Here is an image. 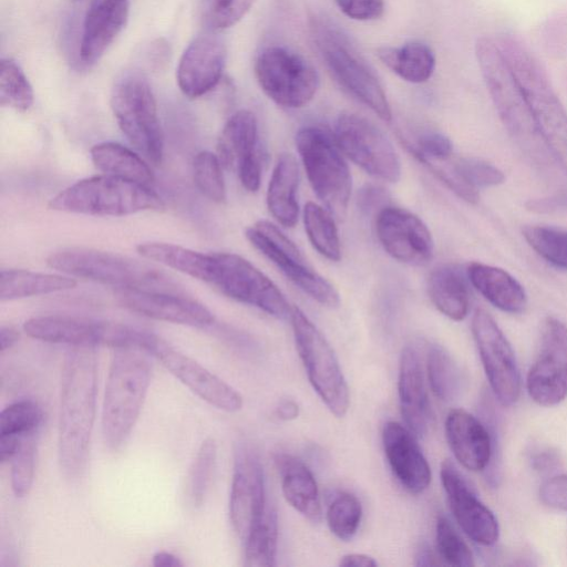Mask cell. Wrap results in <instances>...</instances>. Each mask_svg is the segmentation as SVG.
<instances>
[{
    "instance_id": "cell-1",
    "label": "cell",
    "mask_w": 567,
    "mask_h": 567,
    "mask_svg": "<svg viewBox=\"0 0 567 567\" xmlns=\"http://www.w3.org/2000/svg\"><path fill=\"white\" fill-rule=\"evenodd\" d=\"M97 360L93 347H72L61 382L58 458L63 475L76 480L85 471L96 412Z\"/></svg>"
},
{
    "instance_id": "cell-2",
    "label": "cell",
    "mask_w": 567,
    "mask_h": 567,
    "mask_svg": "<svg viewBox=\"0 0 567 567\" xmlns=\"http://www.w3.org/2000/svg\"><path fill=\"white\" fill-rule=\"evenodd\" d=\"M475 56L495 110L509 135L540 169L556 164L540 138L520 85L495 38H478Z\"/></svg>"
},
{
    "instance_id": "cell-3",
    "label": "cell",
    "mask_w": 567,
    "mask_h": 567,
    "mask_svg": "<svg viewBox=\"0 0 567 567\" xmlns=\"http://www.w3.org/2000/svg\"><path fill=\"white\" fill-rule=\"evenodd\" d=\"M495 41L513 70L536 128L558 168L567 177V111L535 55L515 37Z\"/></svg>"
},
{
    "instance_id": "cell-4",
    "label": "cell",
    "mask_w": 567,
    "mask_h": 567,
    "mask_svg": "<svg viewBox=\"0 0 567 567\" xmlns=\"http://www.w3.org/2000/svg\"><path fill=\"white\" fill-rule=\"evenodd\" d=\"M148 354L138 348L114 349L102 408V434L110 450L126 442L140 416L151 383Z\"/></svg>"
},
{
    "instance_id": "cell-5",
    "label": "cell",
    "mask_w": 567,
    "mask_h": 567,
    "mask_svg": "<svg viewBox=\"0 0 567 567\" xmlns=\"http://www.w3.org/2000/svg\"><path fill=\"white\" fill-rule=\"evenodd\" d=\"M47 264L66 275L117 289L182 292L178 285L157 268L113 252L66 248L52 252Z\"/></svg>"
},
{
    "instance_id": "cell-6",
    "label": "cell",
    "mask_w": 567,
    "mask_h": 567,
    "mask_svg": "<svg viewBox=\"0 0 567 567\" xmlns=\"http://www.w3.org/2000/svg\"><path fill=\"white\" fill-rule=\"evenodd\" d=\"M49 207L92 216H126L144 210H161L164 203L146 185L103 174L64 188L50 200Z\"/></svg>"
},
{
    "instance_id": "cell-7",
    "label": "cell",
    "mask_w": 567,
    "mask_h": 567,
    "mask_svg": "<svg viewBox=\"0 0 567 567\" xmlns=\"http://www.w3.org/2000/svg\"><path fill=\"white\" fill-rule=\"evenodd\" d=\"M296 144L308 181L317 197L338 220L346 217L351 196V175L333 134L321 125H307Z\"/></svg>"
},
{
    "instance_id": "cell-8",
    "label": "cell",
    "mask_w": 567,
    "mask_h": 567,
    "mask_svg": "<svg viewBox=\"0 0 567 567\" xmlns=\"http://www.w3.org/2000/svg\"><path fill=\"white\" fill-rule=\"evenodd\" d=\"M24 332L37 340L71 347L138 348L148 352L154 333L131 326L72 316H42L27 320Z\"/></svg>"
},
{
    "instance_id": "cell-9",
    "label": "cell",
    "mask_w": 567,
    "mask_h": 567,
    "mask_svg": "<svg viewBox=\"0 0 567 567\" xmlns=\"http://www.w3.org/2000/svg\"><path fill=\"white\" fill-rule=\"evenodd\" d=\"M111 109L121 131L134 148L147 161L161 164L164 134L147 80L137 73L122 76L112 89Z\"/></svg>"
},
{
    "instance_id": "cell-10",
    "label": "cell",
    "mask_w": 567,
    "mask_h": 567,
    "mask_svg": "<svg viewBox=\"0 0 567 567\" xmlns=\"http://www.w3.org/2000/svg\"><path fill=\"white\" fill-rule=\"evenodd\" d=\"M289 318L310 384L328 410L343 417L350 404L349 388L331 346L297 306H291Z\"/></svg>"
},
{
    "instance_id": "cell-11",
    "label": "cell",
    "mask_w": 567,
    "mask_h": 567,
    "mask_svg": "<svg viewBox=\"0 0 567 567\" xmlns=\"http://www.w3.org/2000/svg\"><path fill=\"white\" fill-rule=\"evenodd\" d=\"M255 75L264 93L288 109L307 105L319 87L315 66L299 53L278 45L259 53Z\"/></svg>"
},
{
    "instance_id": "cell-12",
    "label": "cell",
    "mask_w": 567,
    "mask_h": 567,
    "mask_svg": "<svg viewBox=\"0 0 567 567\" xmlns=\"http://www.w3.org/2000/svg\"><path fill=\"white\" fill-rule=\"evenodd\" d=\"M223 295L256 307L278 319L290 316L291 307L280 289L244 257L213 252L208 282Z\"/></svg>"
},
{
    "instance_id": "cell-13",
    "label": "cell",
    "mask_w": 567,
    "mask_h": 567,
    "mask_svg": "<svg viewBox=\"0 0 567 567\" xmlns=\"http://www.w3.org/2000/svg\"><path fill=\"white\" fill-rule=\"evenodd\" d=\"M248 241L268 258L300 290L318 303L336 308L340 297L336 288L305 258L297 245L268 220H258L245 231Z\"/></svg>"
},
{
    "instance_id": "cell-14",
    "label": "cell",
    "mask_w": 567,
    "mask_h": 567,
    "mask_svg": "<svg viewBox=\"0 0 567 567\" xmlns=\"http://www.w3.org/2000/svg\"><path fill=\"white\" fill-rule=\"evenodd\" d=\"M333 137L342 154L372 177L389 183L400 179L401 163L392 143L364 117L341 114Z\"/></svg>"
},
{
    "instance_id": "cell-15",
    "label": "cell",
    "mask_w": 567,
    "mask_h": 567,
    "mask_svg": "<svg viewBox=\"0 0 567 567\" xmlns=\"http://www.w3.org/2000/svg\"><path fill=\"white\" fill-rule=\"evenodd\" d=\"M317 43L330 72L340 85L372 110L381 120L390 121L391 107L382 85L364 61L328 28H318Z\"/></svg>"
},
{
    "instance_id": "cell-16",
    "label": "cell",
    "mask_w": 567,
    "mask_h": 567,
    "mask_svg": "<svg viewBox=\"0 0 567 567\" xmlns=\"http://www.w3.org/2000/svg\"><path fill=\"white\" fill-rule=\"evenodd\" d=\"M472 333L495 398L504 406L513 405L519 398L520 375L511 343L483 309L473 315Z\"/></svg>"
},
{
    "instance_id": "cell-17",
    "label": "cell",
    "mask_w": 567,
    "mask_h": 567,
    "mask_svg": "<svg viewBox=\"0 0 567 567\" xmlns=\"http://www.w3.org/2000/svg\"><path fill=\"white\" fill-rule=\"evenodd\" d=\"M526 385L539 405H556L567 396V327L556 318H546L540 327L539 352Z\"/></svg>"
},
{
    "instance_id": "cell-18",
    "label": "cell",
    "mask_w": 567,
    "mask_h": 567,
    "mask_svg": "<svg viewBox=\"0 0 567 567\" xmlns=\"http://www.w3.org/2000/svg\"><path fill=\"white\" fill-rule=\"evenodd\" d=\"M266 492L259 456L247 442L236 443L229 494V518L237 536L245 542L266 512Z\"/></svg>"
},
{
    "instance_id": "cell-19",
    "label": "cell",
    "mask_w": 567,
    "mask_h": 567,
    "mask_svg": "<svg viewBox=\"0 0 567 567\" xmlns=\"http://www.w3.org/2000/svg\"><path fill=\"white\" fill-rule=\"evenodd\" d=\"M375 233L383 249L400 262L421 266L433 256L431 231L420 217L406 209L381 208L375 217Z\"/></svg>"
},
{
    "instance_id": "cell-20",
    "label": "cell",
    "mask_w": 567,
    "mask_h": 567,
    "mask_svg": "<svg viewBox=\"0 0 567 567\" xmlns=\"http://www.w3.org/2000/svg\"><path fill=\"white\" fill-rule=\"evenodd\" d=\"M150 355L208 404L226 412H237L243 408V398L233 386L165 340L157 338Z\"/></svg>"
},
{
    "instance_id": "cell-21",
    "label": "cell",
    "mask_w": 567,
    "mask_h": 567,
    "mask_svg": "<svg viewBox=\"0 0 567 567\" xmlns=\"http://www.w3.org/2000/svg\"><path fill=\"white\" fill-rule=\"evenodd\" d=\"M441 481L451 512L462 530L480 545L495 544L499 537L496 517L450 460L441 465Z\"/></svg>"
},
{
    "instance_id": "cell-22",
    "label": "cell",
    "mask_w": 567,
    "mask_h": 567,
    "mask_svg": "<svg viewBox=\"0 0 567 567\" xmlns=\"http://www.w3.org/2000/svg\"><path fill=\"white\" fill-rule=\"evenodd\" d=\"M116 298L126 309L141 316L195 328L214 323V315L200 302L179 292L117 289Z\"/></svg>"
},
{
    "instance_id": "cell-23",
    "label": "cell",
    "mask_w": 567,
    "mask_h": 567,
    "mask_svg": "<svg viewBox=\"0 0 567 567\" xmlns=\"http://www.w3.org/2000/svg\"><path fill=\"white\" fill-rule=\"evenodd\" d=\"M226 63V47L214 34L194 39L181 56L176 80L181 91L190 99L212 91L220 81Z\"/></svg>"
},
{
    "instance_id": "cell-24",
    "label": "cell",
    "mask_w": 567,
    "mask_h": 567,
    "mask_svg": "<svg viewBox=\"0 0 567 567\" xmlns=\"http://www.w3.org/2000/svg\"><path fill=\"white\" fill-rule=\"evenodd\" d=\"M383 450L398 482L410 493H423L431 483V467L416 436L402 424L389 421L382 431Z\"/></svg>"
},
{
    "instance_id": "cell-25",
    "label": "cell",
    "mask_w": 567,
    "mask_h": 567,
    "mask_svg": "<svg viewBox=\"0 0 567 567\" xmlns=\"http://www.w3.org/2000/svg\"><path fill=\"white\" fill-rule=\"evenodd\" d=\"M444 427L449 446L463 467L480 472L496 462V443L491 430L467 411L451 410Z\"/></svg>"
},
{
    "instance_id": "cell-26",
    "label": "cell",
    "mask_w": 567,
    "mask_h": 567,
    "mask_svg": "<svg viewBox=\"0 0 567 567\" xmlns=\"http://www.w3.org/2000/svg\"><path fill=\"white\" fill-rule=\"evenodd\" d=\"M398 392L401 415L417 437L427 433L432 421L420 355L414 346H405L399 360Z\"/></svg>"
},
{
    "instance_id": "cell-27",
    "label": "cell",
    "mask_w": 567,
    "mask_h": 567,
    "mask_svg": "<svg viewBox=\"0 0 567 567\" xmlns=\"http://www.w3.org/2000/svg\"><path fill=\"white\" fill-rule=\"evenodd\" d=\"M128 0H97L87 11L80 43V59L94 64L127 22Z\"/></svg>"
},
{
    "instance_id": "cell-28",
    "label": "cell",
    "mask_w": 567,
    "mask_h": 567,
    "mask_svg": "<svg viewBox=\"0 0 567 567\" xmlns=\"http://www.w3.org/2000/svg\"><path fill=\"white\" fill-rule=\"evenodd\" d=\"M275 463L286 501L303 517L319 523L322 517L318 484L309 467L298 457L277 453Z\"/></svg>"
},
{
    "instance_id": "cell-29",
    "label": "cell",
    "mask_w": 567,
    "mask_h": 567,
    "mask_svg": "<svg viewBox=\"0 0 567 567\" xmlns=\"http://www.w3.org/2000/svg\"><path fill=\"white\" fill-rule=\"evenodd\" d=\"M471 285L494 307L508 313H520L527 307L523 286L506 270L472 262L466 270Z\"/></svg>"
},
{
    "instance_id": "cell-30",
    "label": "cell",
    "mask_w": 567,
    "mask_h": 567,
    "mask_svg": "<svg viewBox=\"0 0 567 567\" xmlns=\"http://www.w3.org/2000/svg\"><path fill=\"white\" fill-rule=\"evenodd\" d=\"M299 181L296 158L289 153L279 155L268 184L266 200L270 214L285 227H293L298 220Z\"/></svg>"
},
{
    "instance_id": "cell-31",
    "label": "cell",
    "mask_w": 567,
    "mask_h": 567,
    "mask_svg": "<svg viewBox=\"0 0 567 567\" xmlns=\"http://www.w3.org/2000/svg\"><path fill=\"white\" fill-rule=\"evenodd\" d=\"M467 274L453 264L434 268L427 279V292L435 308L454 321L463 320L470 309Z\"/></svg>"
},
{
    "instance_id": "cell-32",
    "label": "cell",
    "mask_w": 567,
    "mask_h": 567,
    "mask_svg": "<svg viewBox=\"0 0 567 567\" xmlns=\"http://www.w3.org/2000/svg\"><path fill=\"white\" fill-rule=\"evenodd\" d=\"M258 125L248 110L234 113L224 125L218 144V157L223 166L236 168L244 159L257 153Z\"/></svg>"
},
{
    "instance_id": "cell-33",
    "label": "cell",
    "mask_w": 567,
    "mask_h": 567,
    "mask_svg": "<svg viewBox=\"0 0 567 567\" xmlns=\"http://www.w3.org/2000/svg\"><path fill=\"white\" fill-rule=\"evenodd\" d=\"M91 159L103 174L146 186L154 181V174L147 163L138 154L118 143L95 144L91 148Z\"/></svg>"
},
{
    "instance_id": "cell-34",
    "label": "cell",
    "mask_w": 567,
    "mask_h": 567,
    "mask_svg": "<svg viewBox=\"0 0 567 567\" xmlns=\"http://www.w3.org/2000/svg\"><path fill=\"white\" fill-rule=\"evenodd\" d=\"M76 280L70 276L3 269L0 274V299L11 301L33 296L73 289Z\"/></svg>"
},
{
    "instance_id": "cell-35",
    "label": "cell",
    "mask_w": 567,
    "mask_h": 567,
    "mask_svg": "<svg viewBox=\"0 0 567 567\" xmlns=\"http://www.w3.org/2000/svg\"><path fill=\"white\" fill-rule=\"evenodd\" d=\"M377 54L392 72L411 83L427 81L435 69V55L432 49L422 42L382 47L378 49Z\"/></svg>"
},
{
    "instance_id": "cell-36",
    "label": "cell",
    "mask_w": 567,
    "mask_h": 567,
    "mask_svg": "<svg viewBox=\"0 0 567 567\" xmlns=\"http://www.w3.org/2000/svg\"><path fill=\"white\" fill-rule=\"evenodd\" d=\"M136 249L142 257L148 260L157 261L195 279L208 282L212 254L158 241L140 244Z\"/></svg>"
},
{
    "instance_id": "cell-37",
    "label": "cell",
    "mask_w": 567,
    "mask_h": 567,
    "mask_svg": "<svg viewBox=\"0 0 567 567\" xmlns=\"http://www.w3.org/2000/svg\"><path fill=\"white\" fill-rule=\"evenodd\" d=\"M426 372L432 392L442 401L455 400L463 389V374L452 355L440 344L426 351Z\"/></svg>"
},
{
    "instance_id": "cell-38",
    "label": "cell",
    "mask_w": 567,
    "mask_h": 567,
    "mask_svg": "<svg viewBox=\"0 0 567 567\" xmlns=\"http://www.w3.org/2000/svg\"><path fill=\"white\" fill-rule=\"evenodd\" d=\"M244 544L245 566L271 567L276 565L278 517L274 508H266L264 516L252 527Z\"/></svg>"
},
{
    "instance_id": "cell-39",
    "label": "cell",
    "mask_w": 567,
    "mask_h": 567,
    "mask_svg": "<svg viewBox=\"0 0 567 567\" xmlns=\"http://www.w3.org/2000/svg\"><path fill=\"white\" fill-rule=\"evenodd\" d=\"M303 223L313 248L331 261H339L341 247L334 217L320 205L308 202L303 208Z\"/></svg>"
},
{
    "instance_id": "cell-40",
    "label": "cell",
    "mask_w": 567,
    "mask_h": 567,
    "mask_svg": "<svg viewBox=\"0 0 567 567\" xmlns=\"http://www.w3.org/2000/svg\"><path fill=\"white\" fill-rule=\"evenodd\" d=\"M523 237L551 266L567 270V230L540 225L525 226Z\"/></svg>"
},
{
    "instance_id": "cell-41",
    "label": "cell",
    "mask_w": 567,
    "mask_h": 567,
    "mask_svg": "<svg viewBox=\"0 0 567 567\" xmlns=\"http://www.w3.org/2000/svg\"><path fill=\"white\" fill-rule=\"evenodd\" d=\"M32 86L21 68L12 59L0 62V104L19 112L28 111L33 104Z\"/></svg>"
},
{
    "instance_id": "cell-42",
    "label": "cell",
    "mask_w": 567,
    "mask_h": 567,
    "mask_svg": "<svg viewBox=\"0 0 567 567\" xmlns=\"http://www.w3.org/2000/svg\"><path fill=\"white\" fill-rule=\"evenodd\" d=\"M217 445L213 437H206L199 445L187 476V497L194 507L205 502L216 464Z\"/></svg>"
},
{
    "instance_id": "cell-43",
    "label": "cell",
    "mask_w": 567,
    "mask_h": 567,
    "mask_svg": "<svg viewBox=\"0 0 567 567\" xmlns=\"http://www.w3.org/2000/svg\"><path fill=\"white\" fill-rule=\"evenodd\" d=\"M362 518V506L355 495L340 493L327 508L326 519L330 532L341 540H350L357 533Z\"/></svg>"
},
{
    "instance_id": "cell-44",
    "label": "cell",
    "mask_w": 567,
    "mask_h": 567,
    "mask_svg": "<svg viewBox=\"0 0 567 567\" xmlns=\"http://www.w3.org/2000/svg\"><path fill=\"white\" fill-rule=\"evenodd\" d=\"M43 420L40 405L30 399L16 401L0 413V435L24 436L38 432Z\"/></svg>"
},
{
    "instance_id": "cell-45",
    "label": "cell",
    "mask_w": 567,
    "mask_h": 567,
    "mask_svg": "<svg viewBox=\"0 0 567 567\" xmlns=\"http://www.w3.org/2000/svg\"><path fill=\"white\" fill-rule=\"evenodd\" d=\"M218 155L202 151L193 159L194 182L199 192L215 203L226 200V186Z\"/></svg>"
},
{
    "instance_id": "cell-46",
    "label": "cell",
    "mask_w": 567,
    "mask_h": 567,
    "mask_svg": "<svg viewBox=\"0 0 567 567\" xmlns=\"http://www.w3.org/2000/svg\"><path fill=\"white\" fill-rule=\"evenodd\" d=\"M254 0H200L202 23L210 32L235 25L249 11Z\"/></svg>"
},
{
    "instance_id": "cell-47",
    "label": "cell",
    "mask_w": 567,
    "mask_h": 567,
    "mask_svg": "<svg viewBox=\"0 0 567 567\" xmlns=\"http://www.w3.org/2000/svg\"><path fill=\"white\" fill-rule=\"evenodd\" d=\"M435 544L439 558L444 564L454 567L474 566V556L470 547L444 516L436 520Z\"/></svg>"
},
{
    "instance_id": "cell-48",
    "label": "cell",
    "mask_w": 567,
    "mask_h": 567,
    "mask_svg": "<svg viewBox=\"0 0 567 567\" xmlns=\"http://www.w3.org/2000/svg\"><path fill=\"white\" fill-rule=\"evenodd\" d=\"M35 433L21 439L20 445L11 458V487L17 497L27 496L34 478L37 440Z\"/></svg>"
},
{
    "instance_id": "cell-49",
    "label": "cell",
    "mask_w": 567,
    "mask_h": 567,
    "mask_svg": "<svg viewBox=\"0 0 567 567\" xmlns=\"http://www.w3.org/2000/svg\"><path fill=\"white\" fill-rule=\"evenodd\" d=\"M454 172L475 189L497 186L505 181L504 173L495 165L476 157H460L451 163Z\"/></svg>"
},
{
    "instance_id": "cell-50",
    "label": "cell",
    "mask_w": 567,
    "mask_h": 567,
    "mask_svg": "<svg viewBox=\"0 0 567 567\" xmlns=\"http://www.w3.org/2000/svg\"><path fill=\"white\" fill-rule=\"evenodd\" d=\"M411 154L420 163H437L447 161L453 154L451 140L440 132H425L415 143H405Z\"/></svg>"
},
{
    "instance_id": "cell-51",
    "label": "cell",
    "mask_w": 567,
    "mask_h": 567,
    "mask_svg": "<svg viewBox=\"0 0 567 567\" xmlns=\"http://www.w3.org/2000/svg\"><path fill=\"white\" fill-rule=\"evenodd\" d=\"M338 8L349 18L369 21L384 12V0H334Z\"/></svg>"
},
{
    "instance_id": "cell-52",
    "label": "cell",
    "mask_w": 567,
    "mask_h": 567,
    "mask_svg": "<svg viewBox=\"0 0 567 567\" xmlns=\"http://www.w3.org/2000/svg\"><path fill=\"white\" fill-rule=\"evenodd\" d=\"M539 498L547 506L567 511V475L546 480L539 487Z\"/></svg>"
},
{
    "instance_id": "cell-53",
    "label": "cell",
    "mask_w": 567,
    "mask_h": 567,
    "mask_svg": "<svg viewBox=\"0 0 567 567\" xmlns=\"http://www.w3.org/2000/svg\"><path fill=\"white\" fill-rule=\"evenodd\" d=\"M241 185L249 192H257L261 182V164L258 154L240 162L235 168Z\"/></svg>"
},
{
    "instance_id": "cell-54",
    "label": "cell",
    "mask_w": 567,
    "mask_h": 567,
    "mask_svg": "<svg viewBox=\"0 0 567 567\" xmlns=\"http://www.w3.org/2000/svg\"><path fill=\"white\" fill-rule=\"evenodd\" d=\"M386 198L385 192L378 186H365L360 192L359 205L364 212H372L380 207Z\"/></svg>"
},
{
    "instance_id": "cell-55",
    "label": "cell",
    "mask_w": 567,
    "mask_h": 567,
    "mask_svg": "<svg viewBox=\"0 0 567 567\" xmlns=\"http://www.w3.org/2000/svg\"><path fill=\"white\" fill-rule=\"evenodd\" d=\"M23 436L0 435V462L11 461Z\"/></svg>"
},
{
    "instance_id": "cell-56",
    "label": "cell",
    "mask_w": 567,
    "mask_h": 567,
    "mask_svg": "<svg viewBox=\"0 0 567 567\" xmlns=\"http://www.w3.org/2000/svg\"><path fill=\"white\" fill-rule=\"evenodd\" d=\"M339 566L342 567H375L378 561L365 554L352 553L341 557Z\"/></svg>"
},
{
    "instance_id": "cell-57",
    "label": "cell",
    "mask_w": 567,
    "mask_h": 567,
    "mask_svg": "<svg viewBox=\"0 0 567 567\" xmlns=\"http://www.w3.org/2000/svg\"><path fill=\"white\" fill-rule=\"evenodd\" d=\"M275 413L279 420L291 421L299 415V405L291 399H282L276 406Z\"/></svg>"
},
{
    "instance_id": "cell-58",
    "label": "cell",
    "mask_w": 567,
    "mask_h": 567,
    "mask_svg": "<svg viewBox=\"0 0 567 567\" xmlns=\"http://www.w3.org/2000/svg\"><path fill=\"white\" fill-rule=\"evenodd\" d=\"M153 565L155 567H182L181 559L168 551H157L153 556Z\"/></svg>"
},
{
    "instance_id": "cell-59",
    "label": "cell",
    "mask_w": 567,
    "mask_h": 567,
    "mask_svg": "<svg viewBox=\"0 0 567 567\" xmlns=\"http://www.w3.org/2000/svg\"><path fill=\"white\" fill-rule=\"evenodd\" d=\"M19 339V332L12 327H1L0 349L1 352L10 349Z\"/></svg>"
},
{
    "instance_id": "cell-60",
    "label": "cell",
    "mask_w": 567,
    "mask_h": 567,
    "mask_svg": "<svg viewBox=\"0 0 567 567\" xmlns=\"http://www.w3.org/2000/svg\"><path fill=\"white\" fill-rule=\"evenodd\" d=\"M435 555L430 550L429 547L422 546L416 555V566H432L440 564L435 560Z\"/></svg>"
}]
</instances>
